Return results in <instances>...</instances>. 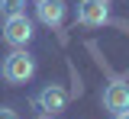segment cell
Here are the masks:
<instances>
[{"instance_id": "cell-1", "label": "cell", "mask_w": 129, "mask_h": 119, "mask_svg": "<svg viewBox=\"0 0 129 119\" xmlns=\"http://www.w3.org/2000/svg\"><path fill=\"white\" fill-rule=\"evenodd\" d=\"M32 74H36V58L26 48H13L0 65V77L7 84H26V81H32Z\"/></svg>"}, {"instance_id": "cell-2", "label": "cell", "mask_w": 129, "mask_h": 119, "mask_svg": "<svg viewBox=\"0 0 129 119\" xmlns=\"http://www.w3.org/2000/svg\"><path fill=\"white\" fill-rule=\"evenodd\" d=\"M32 35H36V29H32V19L19 10V13H10V16L3 19V42L7 45H13V48H26L32 42Z\"/></svg>"}, {"instance_id": "cell-3", "label": "cell", "mask_w": 129, "mask_h": 119, "mask_svg": "<svg viewBox=\"0 0 129 119\" xmlns=\"http://www.w3.org/2000/svg\"><path fill=\"white\" fill-rule=\"evenodd\" d=\"M78 23L87 26V29H97V26H107L110 23V3L107 0H78Z\"/></svg>"}, {"instance_id": "cell-4", "label": "cell", "mask_w": 129, "mask_h": 119, "mask_svg": "<svg viewBox=\"0 0 129 119\" xmlns=\"http://www.w3.org/2000/svg\"><path fill=\"white\" fill-rule=\"evenodd\" d=\"M36 109L39 113H45V116H55V113H61L64 106H68V90L61 84H45L39 93H36Z\"/></svg>"}, {"instance_id": "cell-5", "label": "cell", "mask_w": 129, "mask_h": 119, "mask_svg": "<svg viewBox=\"0 0 129 119\" xmlns=\"http://www.w3.org/2000/svg\"><path fill=\"white\" fill-rule=\"evenodd\" d=\"M100 103H103V109L107 113H126L129 109V84L126 81H110V84L103 87V93H100Z\"/></svg>"}, {"instance_id": "cell-6", "label": "cell", "mask_w": 129, "mask_h": 119, "mask_svg": "<svg viewBox=\"0 0 129 119\" xmlns=\"http://www.w3.org/2000/svg\"><path fill=\"white\" fill-rule=\"evenodd\" d=\"M64 13H68L64 0H36V19L48 29H58L64 23Z\"/></svg>"}, {"instance_id": "cell-7", "label": "cell", "mask_w": 129, "mask_h": 119, "mask_svg": "<svg viewBox=\"0 0 129 119\" xmlns=\"http://www.w3.org/2000/svg\"><path fill=\"white\" fill-rule=\"evenodd\" d=\"M23 3L26 0H0V10H3V16H10V13H19Z\"/></svg>"}, {"instance_id": "cell-8", "label": "cell", "mask_w": 129, "mask_h": 119, "mask_svg": "<svg viewBox=\"0 0 129 119\" xmlns=\"http://www.w3.org/2000/svg\"><path fill=\"white\" fill-rule=\"evenodd\" d=\"M0 119H19V116H16V109H10V106H0Z\"/></svg>"}, {"instance_id": "cell-9", "label": "cell", "mask_w": 129, "mask_h": 119, "mask_svg": "<svg viewBox=\"0 0 129 119\" xmlns=\"http://www.w3.org/2000/svg\"><path fill=\"white\" fill-rule=\"evenodd\" d=\"M113 119H129V109H126V113H116Z\"/></svg>"}]
</instances>
